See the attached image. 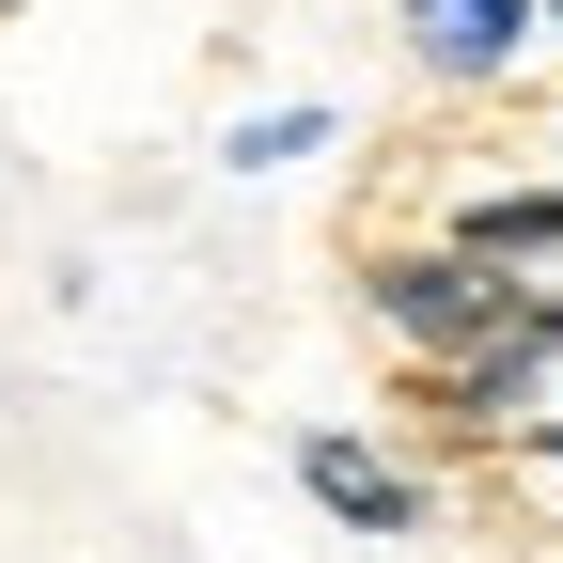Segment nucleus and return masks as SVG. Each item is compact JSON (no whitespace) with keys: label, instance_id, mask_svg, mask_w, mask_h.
I'll return each instance as SVG.
<instances>
[{"label":"nucleus","instance_id":"obj_1","mask_svg":"<svg viewBox=\"0 0 563 563\" xmlns=\"http://www.w3.org/2000/svg\"><path fill=\"white\" fill-rule=\"evenodd\" d=\"M361 313H376V344L407 376H454V361H485V344L532 329V282L485 266V251H454V235H376L361 251Z\"/></svg>","mask_w":563,"mask_h":563},{"label":"nucleus","instance_id":"obj_2","mask_svg":"<svg viewBox=\"0 0 563 563\" xmlns=\"http://www.w3.org/2000/svg\"><path fill=\"white\" fill-rule=\"evenodd\" d=\"M282 470H298V501H313L329 532H376V548L439 532V470L391 454V439H361V422H298V439H282Z\"/></svg>","mask_w":563,"mask_h":563},{"label":"nucleus","instance_id":"obj_3","mask_svg":"<svg viewBox=\"0 0 563 563\" xmlns=\"http://www.w3.org/2000/svg\"><path fill=\"white\" fill-rule=\"evenodd\" d=\"M391 47H407V79H439V95H501L548 47V0H391Z\"/></svg>","mask_w":563,"mask_h":563},{"label":"nucleus","instance_id":"obj_4","mask_svg":"<svg viewBox=\"0 0 563 563\" xmlns=\"http://www.w3.org/2000/svg\"><path fill=\"white\" fill-rule=\"evenodd\" d=\"M548 313L517 329V344H485V361H454V376H407V407L439 422V439H517V422H548Z\"/></svg>","mask_w":563,"mask_h":563},{"label":"nucleus","instance_id":"obj_5","mask_svg":"<svg viewBox=\"0 0 563 563\" xmlns=\"http://www.w3.org/2000/svg\"><path fill=\"white\" fill-rule=\"evenodd\" d=\"M439 235L454 251H485V266H517L532 298L563 282V173H501V188H454L439 203Z\"/></svg>","mask_w":563,"mask_h":563},{"label":"nucleus","instance_id":"obj_6","mask_svg":"<svg viewBox=\"0 0 563 563\" xmlns=\"http://www.w3.org/2000/svg\"><path fill=\"white\" fill-rule=\"evenodd\" d=\"M329 141H344V110H313V95H298V110H251L220 157H235V173H298V157H329Z\"/></svg>","mask_w":563,"mask_h":563},{"label":"nucleus","instance_id":"obj_7","mask_svg":"<svg viewBox=\"0 0 563 563\" xmlns=\"http://www.w3.org/2000/svg\"><path fill=\"white\" fill-rule=\"evenodd\" d=\"M501 454H517L532 485H563V407H548V422H517V439H501Z\"/></svg>","mask_w":563,"mask_h":563},{"label":"nucleus","instance_id":"obj_8","mask_svg":"<svg viewBox=\"0 0 563 563\" xmlns=\"http://www.w3.org/2000/svg\"><path fill=\"white\" fill-rule=\"evenodd\" d=\"M548 173H563V141H548Z\"/></svg>","mask_w":563,"mask_h":563},{"label":"nucleus","instance_id":"obj_9","mask_svg":"<svg viewBox=\"0 0 563 563\" xmlns=\"http://www.w3.org/2000/svg\"><path fill=\"white\" fill-rule=\"evenodd\" d=\"M548 32H563V0H548Z\"/></svg>","mask_w":563,"mask_h":563},{"label":"nucleus","instance_id":"obj_10","mask_svg":"<svg viewBox=\"0 0 563 563\" xmlns=\"http://www.w3.org/2000/svg\"><path fill=\"white\" fill-rule=\"evenodd\" d=\"M0 16H16V0H0Z\"/></svg>","mask_w":563,"mask_h":563}]
</instances>
